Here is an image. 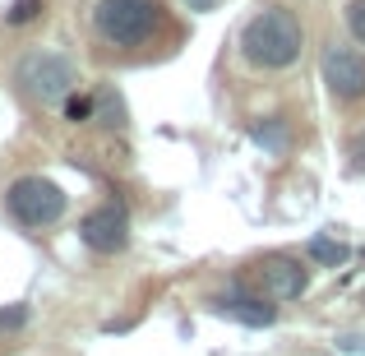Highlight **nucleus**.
I'll return each mask as SVG.
<instances>
[{
	"label": "nucleus",
	"instance_id": "obj_3",
	"mask_svg": "<svg viewBox=\"0 0 365 356\" xmlns=\"http://www.w3.org/2000/svg\"><path fill=\"white\" fill-rule=\"evenodd\" d=\"M5 204L24 227H51V223H61V213H65L70 199H65V190L56 185V180H46V176H19L14 185L5 190Z\"/></svg>",
	"mask_w": 365,
	"mask_h": 356
},
{
	"label": "nucleus",
	"instance_id": "obj_8",
	"mask_svg": "<svg viewBox=\"0 0 365 356\" xmlns=\"http://www.w3.org/2000/svg\"><path fill=\"white\" fill-rule=\"evenodd\" d=\"M213 305H217L222 315H232V320L250 324V329H268V324L277 320V310L264 301V296H250V292H241V287H232L227 296H217Z\"/></svg>",
	"mask_w": 365,
	"mask_h": 356
},
{
	"label": "nucleus",
	"instance_id": "obj_15",
	"mask_svg": "<svg viewBox=\"0 0 365 356\" xmlns=\"http://www.w3.org/2000/svg\"><path fill=\"white\" fill-rule=\"evenodd\" d=\"M24 320H28V305H9V310H0V329H19Z\"/></svg>",
	"mask_w": 365,
	"mask_h": 356
},
{
	"label": "nucleus",
	"instance_id": "obj_6",
	"mask_svg": "<svg viewBox=\"0 0 365 356\" xmlns=\"http://www.w3.org/2000/svg\"><path fill=\"white\" fill-rule=\"evenodd\" d=\"M324 83H329V93L338 102L365 98V56L356 51V46L333 42L329 51H324Z\"/></svg>",
	"mask_w": 365,
	"mask_h": 356
},
{
	"label": "nucleus",
	"instance_id": "obj_9",
	"mask_svg": "<svg viewBox=\"0 0 365 356\" xmlns=\"http://www.w3.org/2000/svg\"><path fill=\"white\" fill-rule=\"evenodd\" d=\"M310 255L319 259V264H329V268L347 264V245H342V240H329V236H314L310 240Z\"/></svg>",
	"mask_w": 365,
	"mask_h": 356
},
{
	"label": "nucleus",
	"instance_id": "obj_5",
	"mask_svg": "<svg viewBox=\"0 0 365 356\" xmlns=\"http://www.w3.org/2000/svg\"><path fill=\"white\" fill-rule=\"evenodd\" d=\"M79 240L88 250H98V255L125 250L130 245V213H125V204H102V208H93V213H83Z\"/></svg>",
	"mask_w": 365,
	"mask_h": 356
},
{
	"label": "nucleus",
	"instance_id": "obj_13",
	"mask_svg": "<svg viewBox=\"0 0 365 356\" xmlns=\"http://www.w3.org/2000/svg\"><path fill=\"white\" fill-rule=\"evenodd\" d=\"M255 139H259V143H268V148H282V143H287V130H282V121L255 125Z\"/></svg>",
	"mask_w": 365,
	"mask_h": 356
},
{
	"label": "nucleus",
	"instance_id": "obj_1",
	"mask_svg": "<svg viewBox=\"0 0 365 356\" xmlns=\"http://www.w3.org/2000/svg\"><path fill=\"white\" fill-rule=\"evenodd\" d=\"M301 46H305V33L296 24V14L292 9H277V5L259 9L241 33L245 61L259 65V70H287V65H296Z\"/></svg>",
	"mask_w": 365,
	"mask_h": 356
},
{
	"label": "nucleus",
	"instance_id": "obj_17",
	"mask_svg": "<svg viewBox=\"0 0 365 356\" xmlns=\"http://www.w3.org/2000/svg\"><path fill=\"white\" fill-rule=\"evenodd\" d=\"M185 5H190V9H195V14H208V9H213V5H217V0H185Z\"/></svg>",
	"mask_w": 365,
	"mask_h": 356
},
{
	"label": "nucleus",
	"instance_id": "obj_11",
	"mask_svg": "<svg viewBox=\"0 0 365 356\" xmlns=\"http://www.w3.org/2000/svg\"><path fill=\"white\" fill-rule=\"evenodd\" d=\"M98 111H102V125H125V107H120V98H111V93H98ZM93 111V116H98Z\"/></svg>",
	"mask_w": 365,
	"mask_h": 356
},
{
	"label": "nucleus",
	"instance_id": "obj_14",
	"mask_svg": "<svg viewBox=\"0 0 365 356\" xmlns=\"http://www.w3.org/2000/svg\"><path fill=\"white\" fill-rule=\"evenodd\" d=\"M347 28L356 33V42H365V0H351L347 5Z\"/></svg>",
	"mask_w": 365,
	"mask_h": 356
},
{
	"label": "nucleus",
	"instance_id": "obj_4",
	"mask_svg": "<svg viewBox=\"0 0 365 356\" xmlns=\"http://www.w3.org/2000/svg\"><path fill=\"white\" fill-rule=\"evenodd\" d=\"M19 83L33 102L46 107V102H65V93H74L79 70H74V61H65L56 51H33L19 61Z\"/></svg>",
	"mask_w": 365,
	"mask_h": 356
},
{
	"label": "nucleus",
	"instance_id": "obj_12",
	"mask_svg": "<svg viewBox=\"0 0 365 356\" xmlns=\"http://www.w3.org/2000/svg\"><path fill=\"white\" fill-rule=\"evenodd\" d=\"M37 14H42V0H14V9H9V14H5V24H33V19Z\"/></svg>",
	"mask_w": 365,
	"mask_h": 356
},
{
	"label": "nucleus",
	"instance_id": "obj_7",
	"mask_svg": "<svg viewBox=\"0 0 365 356\" xmlns=\"http://www.w3.org/2000/svg\"><path fill=\"white\" fill-rule=\"evenodd\" d=\"M255 278H259V287H264V296H273V301H296V296L305 292V283H310V273L287 255H268L264 264L255 268Z\"/></svg>",
	"mask_w": 365,
	"mask_h": 356
},
{
	"label": "nucleus",
	"instance_id": "obj_10",
	"mask_svg": "<svg viewBox=\"0 0 365 356\" xmlns=\"http://www.w3.org/2000/svg\"><path fill=\"white\" fill-rule=\"evenodd\" d=\"M93 111H98V98H88V93H65V121L83 125V121H93Z\"/></svg>",
	"mask_w": 365,
	"mask_h": 356
},
{
	"label": "nucleus",
	"instance_id": "obj_2",
	"mask_svg": "<svg viewBox=\"0 0 365 356\" xmlns=\"http://www.w3.org/2000/svg\"><path fill=\"white\" fill-rule=\"evenodd\" d=\"M93 24L107 42L116 46H139L158 33L162 24V5L158 0H98L93 9Z\"/></svg>",
	"mask_w": 365,
	"mask_h": 356
},
{
	"label": "nucleus",
	"instance_id": "obj_16",
	"mask_svg": "<svg viewBox=\"0 0 365 356\" xmlns=\"http://www.w3.org/2000/svg\"><path fill=\"white\" fill-rule=\"evenodd\" d=\"M347 153H351V167L365 171V130L356 134V139H351V148H347Z\"/></svg>",
	"mask_w": 365,
	"mask_h": 356
}]
</instances>
